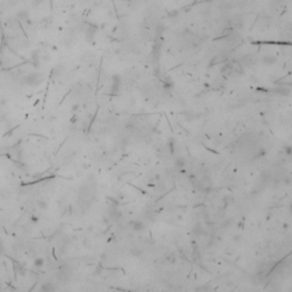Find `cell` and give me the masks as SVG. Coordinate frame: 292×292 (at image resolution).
Returning <instances> with one entry per match:
<instances>
[{
  "label": "cell",
  "mask_w": 292,
  "mask_h": 292,
  "mask_svg": "<svg viewBox=\"0 0 292 292\" xmlns=\"http://www.w3.org/2000/svg\"><path fill=\"white\" fill-rule=\"evenodd\" d=\"M275 62H276V58L274 56H271V55H266L263 58L264 65H271V64H274Z\"/></svg>",
  "instance_id": "obj_5"
},
{
  "label": "cell",
  "mask_w": 292,
  "mask_h": 292,
  "mask_svg": "<svg viewBox=\"0 0 292 292\" xmlns=\"http://www.w3.org/2000/svg\"><path fill=\"white\" fill-rule=\"evenodd\" d=\"M120 86H121V78L120 75H113V86H112V92H118L120 90Z\"/></svg>",
  "instance_id": "obj_4"
},
{
  "label": "cell",
  "mask_w": 292,
  "mask_h": 292,
  "mask_svg": "<svg viewBox=\"0 0 292 292\" xmlns=\"http://www.w3.org/2000/svg\"><path fill=\"white\" fill-rule=\"evenodd\" d=\"M38 207L41 209V210H46L48 208V203H47L45 200H40L38 201Z\"/></svg>",
  "instance_id": "obj_8"
},
{
  "label": "cell",
  "mask_w": 292,
  "mask_h": 292,
  "mask_svg": "<svg viewBox=\"0 0 292 292\" xmlns=\"http://www.w3.org/2000/svg\"><path fill=\"white\" fill-rule=\"evenodd\" d=\"M97 31H98V28H97L96 25H89V26H88L87 29H86V32H84L86 39H87L88 41H90V40H92Z\"/></svg>",
  "instance_id": "obj_3"
},
{
  "label": "cell",
  "mask_w": 292,
  "mask_h": 292,
  "mask_svg": "<svg viewBox=\"0 0 292 292\" xmlns=\"http://www.w3.org/2000/svg\"><path fill=\"white\" fill-rule=\"evenodd\" d=\"M185 159H183V158H179V159H177L176 160V162H175V167L176 168H178V169H183L184 167H185Z\"/></svg>",
  "instance_id": "obj_7"
},
{
  "label": "cell",
  "mask_w": 292,
  "mask_h": 292,
  "mask_svg": "<svg viewBox=\"0 0 292 292\" xmlns=\"http://www.w3.org/2000/svg\"><path fill=\"white\" fill-rule=\"evenodd\" d=\"M34 266L37 268H41L43 265H45V259L41 258V257H38V258L34 259Z\"/></svg>",
  "instance_id": "obj_6"
},
{
  "label": "cell",
  "mask_w": 292,
  "mask_h": 292,
  "mask_svg": "<svg viewBox=\"0 0 292 292\" xmlns=\"http://www.w3.org/2000/svg\"><path fill=\"white\" fill-rule=\"evenodd\" d=\"M23 82L29 87H37L43 82V75L40 73H29L23 78Z\"/></svg>",
  "instance_id": "obj_1"
},
{
  "label": "cell",
  "mask_w": 292,
  "mask_h": 292,
  "mask_svg": "<svg viewBox=\"0 0 292 292\" xmlns=\"http://www.w3.org/2000/svg\"><path fill=\"white\" fill-rule=\"evenodd\" d=\"M4 251H5L4 242H2V240L0 238V253H4Z\"/></svg>",
  "instance_id": "obj_12"
},
{
  "label": "cell",
  "mask_w": 292,
  "mask_h": 292,
  "mask_svg": "<svg viewBox=\"0 0 292 292\" xmlns=\"http://www.w3.org/2000/svg\"><path fill=\"white\" fill-rule=\"evenodd\" d=\"M78 107H79V105L77 104V105H74V107H72V110H73V111H77V109H78Z\"/></svg>",
  "instance_id": "obj_15"
},
{
  "label": "cell",
  "mask_w": 292,
  "mask_h": 292,
  "mask_svg": "<svg viewBox=\"0 0 292 292\" xmlns=\"http://www.w3.org/2000/svg\"><path fill=\"white\" fill-rule=\"evenodd\" d=\"M41 290L42 291H51V290H55V286H53L50 283H47V284H43V285H42Z\"/></svg>",
  "instance_id": "obj_9"
},
{
  "label": "cell",
  "mask_w": 292,
  "mask_h": 292,
  "mask_svg": "<svg viewBox=\"0 0 292 292\" xmlns=\"http://www.w3.org/2000/svg\"><path fill=\"white\" fill-rule=\"evenodd\" d=\"M31 220L33 221V223H37V221H38V217H34V216H33V217H31Z\"/></svg>",
  "instance_id": "obj_14"
},
{
  "label": "cell",
  "mask_w": 292,
  "mask_h": 292,
  "mask_svg": "<svg viewBox=\"0 0 292 292\" xmlns=\"http://www.w3.org/2000/svg\"><path fill=\"white\" fill-rule=\"evenodd\" d=\"M43 1H45V0H33V1H32V6H33V7H38V6L40 4H42Z\"/></svg>",
  "instance_id": "obj_11"
},
{
  "label": "cell",
  "mask_w": 292,
  "mask_h": 292,
  "mask_svg": "<svg viewBox=\"0 0 292 292\" xmlns=\"http://www.w3.org/2000/svg\"><path fill=\"white\" fill-rule=\"evenodd\" d=\"M286 153H288V155L291 154V147L290 146H288V148H286Z\"/></svg>",
  "instance_id": "obj_13"
},
{
  "label": "cell",
  "mask_w": 292,
  "mask_h": 292,
  "mask_svg": "<svg viewBox=\"0 0 292 292\" xmlns=\"http://www.w3.org/2000/svg\"><path fill=\"white\" fill-rule=\"evenodd\" d=\"M16 269H17V273H18L20 275H24V274H25V268L22 266L21 264H20V265H17Z\"/></svg>",
  "instance_id": "obj_10"
},
{
  "label": "cell",
  "mask_w": 292,
  "mask_h": 292,
  "mask_svg": "<svg viewBox=\"0 0 292 292\" xmlns=\"http://www.w3.org/2000/svg\"><path fill=\"white\" fill-rule=\"evenodd\" d=\"M128 225L130 226V228L134 230V232H137V233H140V232H143V230H145V224L140 220L129 221Z\"/></svg>",
  "instance_id": "obj_2"
}]
</instances>
